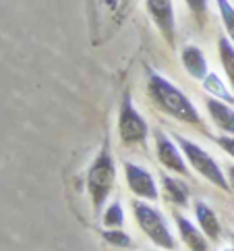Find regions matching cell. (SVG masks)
<instances>
[{
  "label": "cell",
  "mask_w": 234,
  "mask_h": 251,
  "mask_svg": "<svg viewBox=\"0 0 234 251\" xmlns=\"http://www.w3.org/2000/svg\"><path fill=\"white\" fill-rule=\"evenodd\" d=\"M147 92L151 96V100L162 112H166L172 119L187 123V125H195V127H201V116L195 110V106L191 104V100L178 89L176 85H172L164 79L162 75L154 73L149 69V81H147Z\"/></svg>",
  "instance_id": "obj_1"
},
{
  "label": "cell",
  "mask_w": 234,
  "mask_h": 251,
  "mask_svg": "<svg viewBox=\"0 0 234 251\" xmlns=\"http://www.w3.org/2000/svg\"><path fill=\"white\" fill-rule=\"evenodd\" d=\"M114 178H116L114 160L110 156V151H108V146H104L100 150V154L95 156L94 164L89 166V173H87V189H89V195H92L95 214L102 210L108 195L112 193Z\"/></svg>",
  "instance_id": "obj_2"
},
{
  "label": "cell",
  "mask_w": 234,
  "mask_h": 251,
  "mask_svg": "<svg viewBox=\"0 0 234 251\" xmlns=\"http://www.w3.org/2000/svg\"><path fill=\"white\" fill-rule=\"evenodd\" d=\"M133 212H135V218H137V224L141 226V230L145 232L158 247L168 249V251L176 249V241H174L172 232H170L160 210H156L154 205H149V203L133 201Z\"/></svg>",
  "instance_id": "obj_3"
},
{
  "label": "cell",
  "mask_w": 234,
  "mask_h": 251,
  "mask_svg": "<svg viewBox=\"0 0 234 251\" xmlns=\"http://www.w3.org/2000/svg\"><path fill=\"white\" fill-rule=\"evenodd\" d=\"M176 143H178V148H181V151L185 154V158L188 160V164H191L203 178H208L211 185L220 187L222 191H228L230 189L228 178L224 176L220 164L215 162V160L203 148H199L197 143L188 141L187 137H181V135H176Z\"/></svg>",
  "instance_id": "obj_4"
},
{
  "label": "cell",
  "mask_w": 234,
  "mask_h": 251,
  "mask_svg": "<svg viewBox=\"0 0 234 251\" xmlns=\"http://www.w3.org/2000/svg\"><path fill=\"white\" fill-rule=\"evenodd\" d=\"M118 135L124 146H139L147 139V123L131 102V96L124 94L118 110Z\"/></svg>",
  "instance_id": "obj_5"
},
{
  "label": "cell",
  "mask_w": 234,
  "mask_h": 251,
  "mask_svg": "<svg viewBox=\"0 0 234 251\" xmlns=\"http://www.w3.org/2000/svg\"><path fill=\"white\" fill-rule=\"evenodd\" d=\"M124 178H127L129 189L137 197H143V200H149V201H156L160 197L154 176L143 166L133 164V162H124Z\"/></svg>",
  "instance_id": "obj_6"
},
{
  "label": "cell",
  "mask_w": 234,
  "mask_h": 251,
  "mask_svg": "<svg viewBox=\"0 0 234 251\" xmlns=\"http://www.w3.org/2000/svg\"><path fill=\"white\" fill-rule=\"evenodd\" d=\"M156 150H158V160L160 164L172 170L176 175H187L188 168H187V162L181 154V148H176V143L170 139L166 133L162 131H156Z\"/></svg>",
  "instance_id": "obj_7"
},
{
  "label": "cell",
  "mask_w": 234,
  "mask_h": 251,
  "mask_svg": "<svg viewBox=\"0 0 234 251\" xmlns=\"http://www.w3.org/2000/svg\"><path fill=\"white\" fill-rule=\"evenodd\" d=\"M147 11L151 19L158 25L160 33L168 40V44H174V6L172 0H147Z\"/></svg>",
  "instance_id": "obj_8"
},
{
  "label": "cell",
  "mask_w": 234,
  "mask_h": 251,
  "mask_svg": "<svg viewBox=\"0 0 234 251\" xmlns=\"http://www.w3.org/2000/svg\"><path fill=\"white\" fill-rule=\"evenodd\" d=\"M205 106H208V112L211 116V121L215 123V127H220L228 135H234V108L232 106L218 100V98H205Z\"/></svg>",
  "instance_id": "obj_9"
},
{
  "label": "cell",
  "mask_w": 234,
  "mask_h": 251,
  "mask_svg": "<svg viewBox=\"0 0 234 251\" xmlns=\"http://www.w3.org/2000/svg\"><path fill=\"white\" fill-rule=\"evenodd\" d=\"M176 220V226H178V232H181V237H183V243L191 249V251H208L210 245H208V241H205V237L201 235V230L193 226L191 222H188L185 216H181V214H176L174 216Z\"/></svg>",
  "instance_id": "obj_10"
},
{
  "label": "cell",
  "mask_w": 234,
  "mask_h": 251,
  "mask_svg": "<svg viewBox=\"0 0 234 251\" xmlns=\"http://www.w3.org/2000/svg\"><path fill=\"white\" fill-rule=\"evenodd\" d=\"M183 65L193 79H201L203 81L208 77V60H205L203 52L197 46H187L183 50Z\"/></svg>",
  "instance_id": "obj_11"
},
{
  "label": "cell",
  "mask_w": 234,
  "mask_h": 251,
  "mask_svg": "<svg viewBox=\"0 0 234 251\" xmlns=\"http://www.w3.org/2000/svg\"><path fill=\"white\" fill-rule=\"evenodd\" d=\"M195 216L199 220V228L203 230L205 237L218 239L220 237V222L215 212L205 201H195Z\"/></svg>",
  "instance_id": "obj_12"
},
{
  "label": "cell",
  "mask_w": 234,
  "mask_h": 251,
  "mask_svg": "<svg viewBox=\"0 0 234 251\" xmlns=\"http://www.w3.org/2000/svg\"><path fill=\"white\" fill-rule=\"evenodd\" d=\"M162 185H164V191L168 195V200L176 203V205H187L188 201V187L187 183H183L181 178H172V176H162Z\"/></svg>",
  "instance_id": "obj_13"
},
{
  "label": "cell",
  "mask_w": 234,
  "mask_h": 251,
  "mask_svg": "<svg viewBox=\"0 0 234 251\" xmlns=\"http://www.w3.org/2000/svg\"><path fill=\"white\" fill-rule=\"evenodd\" d=\"M220 60H222V67L226 71V77H228V83L234 89V46L230 44L228 38H220Z\"/></svg>",
  "instance_id": "obj_14"
},
{
  "label": "cell",
  "mask_w": 234,
  "mask_h": 251,
  "mask_svg": "<svg viewBox=\"0 0 234 251\" xmlns=\"http://www.w3.org/2000/svg\"><path fill=\"white\" fill-rule=\"evenodd\" d=\"M203 85H205V89H208L210 94H213L218 100H224V102H232L234 104V96H232V92H228L226 89V85L222 83V79L218 77V75H213V73H208V77L203 79Z\"/></svg>",
  "instance_id": "obj_15"
},
{
  "label": "cell",
  "mask_w": 234,
  "mask_h": 251,
  "mask_svg": "<svg viewBox=\"0 0 234 251\" xmlns=\"http://www.w3.org/2000/svg\"><path fill=\"white\" fill-rule=\"evenodd\" d=\"M104 224L108 228H120L124 224V212H122V205L118 201L108 205V210L104 212Z\"/></svg>",
  "instance_id": "obj_16"
},
{
  "label": "cell",
  "mask_w": 234,
  "mask_h": 251,
  "mask_svg": "<svg viewBox=\"0 0 234 251\" xmlns=\"http://www.w3.org/2000/svg\"><path fill=\"white\" fill-rule=\"evenodd\" d=\"M215 2H218L222 21H224V27H226L230 40L234 42V6L228 2V0H215Z\"/></svg>",
  "instance_id": "obj_17"
},
{
  "label": "cell",
  "mask_w": 234,
  "mask_h": 251,
  "mask_svg": "<svg viewBox=\"0 0 234 251\" xmlns=\"http://www.w3.org/2000/svg\"><path fill=\"white\" fill-rule=\"evenodd\" d=\"M104 241H108L110 245H116V247H131V237L127 232H122L120 228H110V230H104L102 232Z\"/></svg>",
  "instance_id": "obj_18"
},
{
  "label": "cell",
  "mask_w": 234,
  "mask_h": 251,
  "mask_svg": "<svg viewBox=\"0 0 234 251\" xmlns=\"http://www.w3.org/2000/svg\"><path fill=\"white\" fill-rule=\"evenodd\" d=\"M187 4L197 19H201V21L205 19V15H208V0H187Z\"/></svg>",
  "instance_id": "obj_19"
},
{
  "label": "cell",
  "mask_w": 234,
  "mask_h": 251,
  "mask_svg": "<svg viewBox=\"0 0 234 251\" xmlns=\"http://www.w3.org/2000/svg\"><path fill=\"white\" fill-rule=\"evenodd\" d=\"M215 141H218V146L226 151V154H230L234 158V137L232 135H222V137H215Z\"/></svg>",
  "instance_id": "obj_20"
},
{
  "label": "cell",
  "mask_w": 234,
  "mask_h": 251,
  "mask_svg": "<svg viewBox=\"0 0 234 251\" xmlns=\"http://www.w3.org/2000/svg\"><path fill=\"white\" fill-rule=\"evenodd\" d=\"M228 185H230V189H234V166L228 168Z\"/></svg>",
  "instance_id": "obj_21"
},
{
  "label": "cell",
  "mask_w": 234,
  "mask_h": 251,
  "mask_svg": "<svg viewBox=\"0 0 234 251\" xmlns=\"http://www.w3.org/2000/svg\"><path fill=\"white\" fill-rule=\"evenodd\" d=\"M228 251H234V249H228Z\"/></svg>",
  "instance_id": "obj_22"
}]
</instances>
